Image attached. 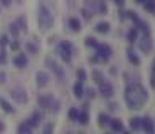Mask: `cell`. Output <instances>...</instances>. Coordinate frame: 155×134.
I'll return each instance as SVG.
<instances>
[{
    "label": "cell",
    "instance_id": "cell-1",
    "mask_svg": "<svg viewBox=\"0 0 155 134\" xmlns=\"http://www.w3.org/2000/svg\"><path fill=\"white\" fill-rule=\"evenodd\" d=\"M148 94L145 87L140 82H132L125 89V102H127L128 109H142L143 104L147 102Z\"/></svg>",
    "mask_w": 155,
    "mask_h": 134
},
{
    "label": "cell",
    "instance_id": "cell-2",
    "mask_svg": "<svg viewBox=\"0 0 155 134\" xmlns=\"http://www.w3.org/2000/svg\"><path fill=\"white\" fill-rule=\"evenodd\" d=\"M37 25L41 30H49L54 25V14L51 10V7L47 5L46 0L39 2V8H37Z\"/></svg>",
    "mask_w": 155,
    "mask_h": 134
},
{
    "label": "cell",
    "instance_id": "cell-3",
    "mask_svg": "<svg viewBox=\"0 0 155 134\" xmlns=\"http://www.w3.org/2000/svg\"><path fill=\"white\" fill-rule=\"evenodd\" d=\"M56 54L59 55V59H61L62 62H66V64H69L71 59H73V54H74V47L71 42H68V40H62V42L58 44V47H56Z\"/></svg>",
    "mask_w": 155,
    "mask_h": 134
},
{
    "label": "cell",
    "instance_id": "cell-4",
    "mask_svg": "<svg viewBox=\"0 0 155 134\" xmlns=\"http://www.w3.org/2000/svg\"><path fill=\"white\" fill-rule=\"evenodd\" d=\"M96 54L94 55H98V59H100V62H108L110 59H111L113 55V49L108 45V44H98L96 47Z\"/></svg>",
    "mask_w": 155,
    "mask_h": 134
},
{
    "label": "cell",
    "instance_id": "cell-5",
    "mask_svg": "<svg viewBox=\"0 0 155 134\" xmlns=\"http://www.w3.org/2000/svg\"><path fill=\"white\" fill-rule=\"evenodd\" d=\"M8 94H10V97L15 101L17 104H25L29 101V96H27V92H25L24 87H14V89H10Z\"/></svg>",
    "mask_w": 155,
    "mask_h": 134
},
{
    "label": "cell",
    "instance_id": "cell-6",
    "mask_svg": "<svg viewBox=\"0 0 155 134\" xmlns=\"http://www.w3.org/2000/svg\"><path fill=\"white\" fill-rule=\"evenodd\" d=\"M54 96L52 94H41V96L37 97V104L41 109H46V111H51V107H52V104H54Z\"/></svg>",
    "mask_w": 155,
    "mask_h": 134
},
{
    "label": "cell",
    "instance_id": "cell-7",
    "mask_svg": "<svg viewBox=\"0 0 155 134\" xmlns=\"http://www.w3.org/2000/svg\"><path fill=\"white\" fill-rule=\"evenodd\" d=\"M46 65L56 74V77H58L59 80L64 79V69H62V67H61V65H59L56 61H52L51 57H47V59H46Z\"/></svg>",
    "mask_w": 155,
    "mask_h": 134
},
{
    "label": "cell",
    "instance_id": "cell-8",
    "mask_svg": "<svg viewBox=\"0 0 155 134\" xmlns=\"http://www.w3.org/2000/svg\"><path fill=\"white\" fill-rule=\"evenodd\" d=\"M49 80H51L49 74L44 72V70H39V72L35 74V86H37L39 89L47 87V86H49Z\"/></svg>",
    "mask_w": 155,
    "mask_h": 134
},
{
    "label": "cell",
    "instance_id": "cell-9",
    "mask_svg": "<svg viewBox=\"0 0 155 134\" xmlns=\"http://www.w3.org/2000/svg\"><path fill=\"white\" fill-rule=\"evenodd\" d=\"M138 42V45H140V50L142 52H150L152 49H153V42H152V39H150V35L148 34H145L143 35V39H140V40H137Z\"/></svg>",
    "mask_w": 155,
    "mask_h": 134
},
{
    "label": "cell",
    "instance_id": "cell-10",
    "mask_svg": "<svg viewBox=\"0 0 155 134\" xmlns=\"http://www.w3.org/2000/svg\"><path fill=\"white\" fill-rule=\"evenodd\" d=\"M98 87H100V94L103 97H111L115 94V87L110 82H106V80H103L101 84H98Z\"/></svg>",
    "mask_w": 155,
    "mask_h": 134
},
{
    "label": "cell",
    "instance_id": "cell-11",
    "mask_svg": "<svg viewBox=\"0 0 155 134\" xmlns=\"http://www.w3.org/2000/svg\"><path fill=\"white\" fill-rule=\"evenodd\" d=\"M42 119H44V114H42V112H41V111H35V112H32V116L27 119V121H25V123H27L29 126L32 127V129H35L39 124L42 123Z\"/></svg>",
    "mask_w": 155,
    "mask_h": 134
},
{
    "label": "cell",
    "instance_id": "cell-12",
    "mask_svg": "<svg viewBox=\"0 0 155 134\" xmlns=\"http://www.w3.org/2000/svg\"><path fill=\"white\" fill-rule=\"evenodd\" d=\"M12 62H14V65H15L17 69H24V67L27 65L29 59H27V55H25V54H17Z\"/></svg>",
    "mask_w": 155,
    "mask_h": 134
},
{
    "label": "cell",
    "instance_id": "cell-13",
    "mask_svg": "<svg viewBox=\"0 0 155 134\" xmlns=\"http://www.w3.org/2000/svg\"><path fill=\"white\" fill-rule=\"evenodd\" d=\"M84 82H81V80H78L76 84H74V87H73V94H74V97L76 99H83V96H84Z\"/></svg>",
    "mask_w": 155,
    "mask_h": 134
},
{
    "label": "cell",
    "instance_id": "cell-14",
    "mask_svg": "<svg viewBox=\"0 0 155 134\" xmlns=\"http://www.w3.org/2000/svg\"><path fill=\"white\" fill-rule=\"evenodd\" d=\"M68 27H69L73 32H79L81 30V20L78 17H69L68 19Z\"/></svg>",
    "mask_w": 155,
    "mask_h": 134
},
{
    "label": "cell",
    "instance_id": "cell-15",
    "mask_svg": "<svg viewBox=\"0 0 155 134\" xmlns=\"http://www.w3.org/2000/svg\"><path fill=\"white\" fill-rule=\"evenodd\" d=\"M0 107H2L4 112H7V114H14V112H15V107L12 106V104L8 102L5 97H2V96H0Z\"/></svg>",
    "mask_w": 155,
    "mask_h": 134
},
{
    "label": "cell",
    "instance_id": "cell-16",
    "mask_svg": "<svg viewBox=\"0 0 155 134\" xmlns=\"http://www.w3.org/2000/svg\"><path fill=\"white\" fill-rule=\"evenodd\" d=\"M127 57H128V61L132 62L133 65H140V62H142V61H140V57L137 55V52L132 49V47H128V49H127Z\"/></svg>",
    "mask_w": 155,
    "mask_h": 134
},
{
    "label": "cell",
    "instance_id": "cell-17",
    "mask_svg": "<svg viewBox=\"0 0 155 134\" xmlns=\"http://www.w3.org/2000/svg\"><path fill=\"white\" fill-rule=\"evenodd\" d=\"M142 129L148 134H153L155 132V127H153V123H152V119L148 117H143L142 119Z\"/></svg>",
    "mask_w": 155,
    "mask_h": 134
},
{
    "label": "cell",
    "instance_id": "cell-18",
    "mask_svg": "<svg viewBox=\"0 0 155 134\" xmlns=\"http://www.w3.org/2000/svg\"><path fill=\"white\" fill-rule=\"evenodd\" d=\"M135 29L138 32H143V34H150V27H148V23L143 22L142 19H137L135 20Z\"/></svg>",
    "mask_w": 155,
    "mask_h": 134
},
{
    "label": "cell",
    "instance_id": "cell-19",
    "mask_svg": "<svg viewBox=\"0 0 155 134\" xmlns=\"http://www.w3.org/2000/svg\"><path fill=\"white\" fill-rule=\"evenodd\" d=\"M110 29H111V25H110L108 22H98L96 27H94V30H96L98 34H108Z\"/></svg>",
    "mask_w": 155,
    "mask_h": 134
},
{
    "label": "cell",
    "instance_id": "cell-20",
    "mask_svg": "<svg viewBox=\"0 0 155 134\" xmlns=\"http://www.w3.org/2000/svg\"><path fill=\"white\" fill-rule=\"evenodd\" d=\"M110 116L108 114H105V112H101L100 116H98V126L100 127H106V126H110Z\"/></svg>",
    "mask_w": 155,
    "mask_h": 134
},
{
    "label": "cell",
    "instance_id": "cell-21",
    "mask_svg": "<svg viewBox=\"0 0 155 134\" xmlns=\"http://www.w3.org/2000/svg\"><path fill=\"white\" fill-rule=\"evenodd\" d=\"M127 40L130 44H135L137 40H138V30H137L135 27H132L130 30H128V34H127Z\"/></svg>",
    "mask_w": 155,
    "mask_h": 134
},
{
    "label": "cell",
    "instance_id": "cell-22",
    "mask_svg": "<svg viewBox=\"0 0 155 134\" xmlns=\"http://www.w3.org/2000/svg\"><path fill=\"white\" fill-rule=\"evenodd\" d=\"M76 123L83 124V126H86V124L89 123V114H88V109H83L81 112H79V116H78V121Z\"/></svg>",
    "mask_w": 155,
    "mask_h": 134
},
{
    "label": "cell",
    "instance_id": "cell-23",
    "mask_svg": "<svg viewBox=\"0 0 155 134\" xmlns=\"http://www.w3.org/2000/svg\"><path fill=\"white\" fill-rule=\"evenodd\" d=\"M110 126H111V129L115 131V132H121V131H123V123H121L120 119H111V121H110Z\"/></svg>",
    "mask_w": 155,
    "mask_h": 134
},
{
    "label": "cell",
    "instance_id": "cell-24",
    "mask_svg": "<svg viewBox=\"0 0 155 134\" xmlns=\"http://www.w3.org/2000/svg\"><path fill=\"white\" fill-rule=\"evenodd\" d=\"M32 131H34V129H32V127L29 126L27 123H22V124H19V127H17V132H19V134H31Z\"/></svg>",
    "mask_w": 155,
    "mask_h": 134
},
{
    "label": "cell",
    "instance_id": "cell-25",
    "mask_svg": "<svg viewBox=\"0 0 155 134\" xmlns=\"http://www.w3.org/2000/svg\"><path fill=\"white\" fill-rule=\"evenodd\" d=\"M143 8L148 14H153L155 15V0H145L143 2Z\"/></svg>",
    "mask_w": 155,
    "mask_h": 134
},
{
    "label": "cell",
    "instance_id": "cell-26",
    "mask_svg": "<svg viewBox=\"0 0 155 134\" xmlns=\"http://www.w3.org/2000/svg\"><path fill=\"white\" fill-rule=\"evenodd\" d=\"M130 127H132L133 131L142 129V119H140V117H132V119H130Z\"/></svg>",
    "mask_w": 155,
    "mask_h": 134
},
{
    "label": "cell",
    "instance_id": "cell-27",
    "mask_svg": "<svg viewBox=\"0 0 155 134\" xmlns=\"http://www.w3.org/2000/svg\"><path fill=\"white\" fill-rule=\"evenodd\" d=\"M8 30H10V34H12V37H19V34H20V29H19V25H17V22H12L10 25H8Z\"/></svg>",
    "mask_w": 155,
    "mask_h": 134
},
{
    "label": "cell",
    "instance_id": "cell-28",
    "mask_svg": "<svg viewBox=\"0 0 155 134\" xmlns=\"http://www.w3.org/2000/svg\"><path fill=\"white\" fill-rule=\"evenodd\" d=\"M15 22H17V25H19L20 32H25V30H27V20H25V17H19Z\"/></svg>",
    "mask_w": 155,
    "mask_h": 134
},
{
    "label": "cell",
    "instance_id": "cell-29",
    "mask_svg": "<svg viewBox=\"0 0 155 134\" xmlns=\"http://www.w3.org/2000/svg\"><path fill=\"white\" fill-rule=\"evenodd\" d=\"M78 116H79V109H78V107H71L69 112H68V117H69L71 121H78Z\"/></svg>",
    "mask_w": 155,
    "mask_h": 134
},
{
    "label": "cell",
    "instance_id": "cell-30",
    "mask_svg": "<svg viewBox=\"0 0 155 134\" xmlns=\"http://www.w3.org/2000/svg\"><path fill=\"white\" fill-rule=\"evenodd\" d=\"M98 44H100V42H98V40H96L94 37H91V35L84 39V45H86V47H93V49H94V47H96Z\"/></svg>",
    "mask_w": 155,
    "mask_h": 134
},
{
    "label": "cell",
    "instance_id": "cell-31",
    "mask_svg": "<svg viewBox=\"0 0 155 134\" xmlns=\"http://www.w3.org/2000/svg\"><path fill=\"white\" fill-rule=\"evenodd\" d=\"M93 80L96 82V84H101V82L105 80V76H103V72H100V70H93Z\"/></svg>",
    "mask_w": 155,
    "mask_h": 134
},
{
    "label": "cell",
    "instance_id": "cell-32",
    "mask_svg": "<svg viewBox=\"0 0 155 134\" xmlns=\"http://www.w3.org/2000/svg\"><path fill=\"white\" fill-rule=\"evenodd\" d=\"M101 2H103V0H84V4L88 5V7H91V10H94Z\"/></svg>",
    "mask_w": 155,
    "mask_h": 134
},
{
    "label": "cell",
    "instance_id": "cell-33",
    "mask_svg": "<svg viewBox=\"0 0 155 134\" xmlns=\"http://www.w3.org/2000/svg\"><path fill=\"white\" fill-rule=\"evenodd\" d=\"M8 42H10V40H8V35H0V49H5V47L8 45Z\"/></svg>",
    "mask_w": 155,
    "mask_h": 134
},
{
    "label": "cell",
    "instance_id": "cell-34",
    "mask_svg": "<svg viewBox=\"0 0 155 134\" xmlns=\"http://www.w3.org/2000/svg\"><path fill=\"white\" fill-rule=\"evenodd\" d=\"M76 76H78V80H81V82H84L86 80V77H88V74H86V70L84 69H79L76 72Z\"/></svg>",
    "mask_w": 155,
    "mask_h": 134
},
{
    "label": "cell",
    "instance_id": "cell-35",
    "mask_svg": "<svg viewBox=\"0 0 155 134\" xmlns=\"http://www.w3.org/2000/svg\"><path fill=\"white\" fill-rule=\"evenodd\" d=\"M8 45H10L12 50H19L20 49V42H19V40H12V42H8Z\"/></svg>",
    "mask_w": 155,
    "mask_h": 134
},
{
    "label": "cell",
    "instance_id": "cell-36",
    "mask_svg": "<svg viewBox=\"0 0 155 134\" xmlns=\"http://www.w3.org/2000/svg\"><path fill=\"white\" fill-rule=\"evenodd\" d=\"M25 47H27V50H29V52H31V54H37V47H35L34 44L27 42V44H25Z\"/></svg>",
    "mask_w": 155,
    "mask_h": 134
},
{
    "label": "cell",
    "instance_id": "cell-37",
    "mask_svg": "<svg viewBox=\"0 0 155 134\" xmlns=\"http://www.w3.org/2000/svg\"><path fill=\"white\" fill-rule=\"evenodd\" d=\"M150 84H152V87L155 89V61H153V64H152V79H150Z\"/></svg>",
    "mask_w": 155,
    "mask_h": 134
},
{
    "label": "cell",
    "instance_id": "cell-38",
    "mask_svg": "<svg viewBox=\"0 0 155 134\" xmlns=\"http://www.w3.org/2000/svg\"><path fill=\"white\" fill-rule=\"evenodd\" d=\"M5 62H7V54H5L4 49H2V52H0V65H4Z\"/></svg>",
    "mask_w": 155,
    "mask_h": 134
},
{
    "label": "cell",
    "instance_id": "cell-39",
    "mask_svg": "<svg viewBox=\"0 0 155 134\" xmlns=\"http://www.w3.org/2000/svg\"><path fill=\"white\" fill-rule=\"evenodd\" d=\"M91 12H93V10H88V8H83V10H81V14H83V17H84V19H91Z\"/></svg>",
    "mask_w": 155,
    "mask_h": 134
},
{
    "label": "cell",
    "instance_id": "cell-40",
    "mask_svg": "<svg viewBox=\"0 0 155 134\" xmlns=\"http://www.w3.org/2000/svg\"><path fill=\"white\" fill-rule=\"evenodd\" d=\"M84 92L88 94V97H89V99H93V97L96 96V92H94V89H84Z\"/></svg>",
    "mask_w": 155,
    "mask_h": 134
},
{
    "label": "cell",
    "instance_id": "cell-41",
    "mask_svg": "<svg viewBox=\"0 0 155 134\" xmlns=\"http://www.w3.org/2000/svg\"><path fill=\"white\" fill-rule=\"evenodd\" d=\"M5 82H7V74L0 70V86H2V84H5Z\"/></svg>",
    "mask_w": 155,
    "mask_h": 134
},
{
    "label": "cell",
    "instance_id": "cell-42",
    "mask_svg": "<svg viewBox=\"0 0 155 134\" xmlns=\"http://www.w3.org/2000/svg\"><path fill=\"white\" fill-rule=\"evenodd\" d=\"M0 4L4 5V7H10V5H12V0H0Z\"/></svg>",
    "mask_w": 155,
    "mask_h": 134
},
{
    "label": "cell",
    "instance_id": "cell-43",
    "mask_svg": "<svg viewBox=\"0 0 155 134\" xmlns=\"http://www.w3.org/2000/svg\"><path fill=\"white\" fill-rule=\"evenodd\" d=\"M113 2H115L116 7H123L125 5V0H113Z\"/></svg>",
    "mask_w": 155,
    "mask_h": 134
},
{
    "label": "cell",
    "instance_id": "cell-44",
    "mask_svg": "<svg viewBox=\"0 0 155 134\" xmlns=\"http://www.w3.org/2000/svg\"><path fill=\"white\" fill-rule=\"evenodd\" d=\"M110 111H116V104H115V102L110 104Z\"/></svg>",
    "mask_w": 155,
    "mask_h": 134
},
{
    "label": "cell",
    "instance_id": "cell-45",
    "mask_svg": "<svg viewBox=\"0 0 155 134\" xmlns=\"http://www.w3.org/2000/svg\"><path fill=\"white\" fill-rule=\"evenodd\" d=\"M51 131H52V126L49 124V126H46V129H44V132H51Z\"/></svg>",
    "mask_w": 155,
    "mask_h": 134
},
{
    "label": "cell",
    "instance_id": "cell-46",
    "mask_svg": "<svg viewBox=\"0 0 155 134\" xmlns=\"http://www.w3.org/2000/svg\"><path fill=\"white\" fill-rule=\"evenodd\" d=\"M4 129H5V126H4L2 123H0V131H4Z\"/></svg>",
    "mask_w": 155,
    "mask_h": 134
},
{
    "label": "cell",
    "instance_id": "cell-47",
    "mask_svg": "<svg viewBox=\"0 0 155 134\" xmlns=\"http://www.w3.org/2000/svg\"><path fill=\"white\" fill-rule=\"evenodd\" d=\"M135 2H138V4H143L145 0H135Z\"/></svg>",
    "mask_w": 155,
    "mask_h": 134
},
{
    "label": "cell",
    "instance_id": "cell-48",
    "mask_svg": "<svg viewBox=\"0 0 155 134\" xmlns=\"http://www.w3.org/2000/svg\"><path fill=\"white\" fill-rule=\"evenodd\" d=\"M17 2H19V4H20V2H22V0H17Z\"/></svg>",
    "mask_w": 155,
    "mask_h": 134
}]
</instances>
